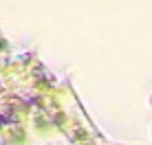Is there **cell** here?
Instances as JSON below:
<instances>
[{
	"label": "cell",
	"mask_w": 152,
	"mask_h": 145,
	"mask_svg": "<svg viewBox=\"0 0 152 145\" xmlns=\"http://www.w3.org/2000/svg\"><path fill=\"white\" fill-rule=\"evenodd\" d=\"M150 106H152V95H150Z\"/></svg>",
	"instance_id": "cell-1"
},
{
	"label": "cell",
	"mask_w": 152,
	"mask_h": 145,
	"mask_svg": "<svg viewBox=\"0 0 152 145\" xmlns=\"http://www.w3.org/2000/svg\"><path fill=\"white\" fill-rule=\"evenodd\" d=\"M150 134H152V128H150Z\"/></svg>",
	"instance_id": "cell-2"
}]
</instances>
